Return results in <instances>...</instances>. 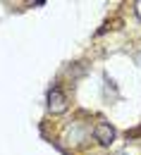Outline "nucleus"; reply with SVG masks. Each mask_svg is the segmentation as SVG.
<instances>
[{
    "mask_svg": "<svg viewBox=\"0 0 141 155\" xmlns=\"http://www.w3.org/2000/svg\"><path fill=\"white\" fill-rule=\"evenodd\" d=\"M48 107L55 115H60V112L67 110V98H65V93L60 88H50V93H48Z\"/></svg>",
    "mask_w": 141,
    "mask_h": 155,
    "instance_id": "obj_1",
    "label": "nucleus"
},
{
    "mask_svg": "<svg viewBox=\"0 0 141 155\" xmlns=\"http://www.w3.org/2000/svg\"><path fill=\"white\" fill-rule=\"evenodd\" d=\"M93 136H96V141H98V143L110 146V143L115 141V129H112L108 122H98V124H96V129H93Z\"/></svg>",
    "mask_w": 141,
    "mask_h": 155,
    "instance_id": "obj_2",
    "label": "nucleus"
},
{
    "mask_svg": "<svg viewBox=\"0 0 141 155\" xmlns=\"http://www.w3.org/2000/svg\"><path fill=\"white\" fill-rule=\"evenodd\" d=\"M134 7H136V15H139V17H141V0H139V2H136V5H134Z\"/></svg>",
    "mask_w": 141,
    "mask_h": 155,
    "instance_id": "obj_3",
    "label": "nucleus"
},
{
    "mask_svg": "<svg viewBox=\"0 0 141 155\" xmlns=\"http://www.w3.org/2000/svg\"><path fill=\"white\" fill-rule=\"evenodd\" d=\"M122 155H132V153H122Z\"/></svg>",
    "mask_w": 141,
    "mask_h": 155,
    "instance_id": "obj_4",
    "label": "nucleus"
}]
</instances>
